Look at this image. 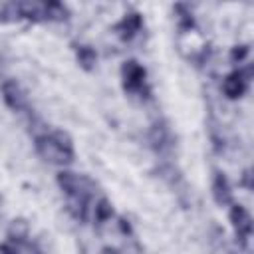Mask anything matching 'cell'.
Instances as JSON below:
<instances>
[{
    "label": "cell",
    "instance_id": "cell-1",
    "mask_svg": "<svg viewBox=\"0 0 254 254\" xmlns=\"http://www.w3.org/2000/svg\"><path fill=\"white\" fill-rule=\"evenodd\" d=\"M36 151L42 159L54 165H67L73 161V145L67 133L54 131L36 137Z\"/></svg>",
    "mask_w": 254,
    "mask_h": 254
},
{
    "label": "cell",
    "instance_id": "cell-2",
    "mask_svg": "<svg viewBox=\"0 0 254 254\" xmlns=\"http://www.w3.org/2000/svg\"><path fill=\"white\" fill-rule=\"evenodd\" d=\"M58 185L67 196H87L89 198L91 190H93V185L89 179H85L77 173H71V171H60Z\"/></svg>",
    "mask_w": 254,
    "mask_h": 254
},
{
    "label": "cell",
    "instance_id": "cell-3",
    "mask_svg": "<svg viewBox=\"0 0 254 254\" xmlns=\"http://www.w3.org/2000/svg\"><path fill=\"white\" fill-rule=\"evenodd\" d=\"M145 75H147L145 67H141L133 60L125 62L123 67H121V77H123V85H125L127 91H139L145 83Z\"/></svg>",
    "mask_w": 254,
    "mask_h": 254
},
{
    "label": "cell",
    "instance_id": "cell-4",
    "mask_svg": "<svg viewBox=\"0 0 254 254\" xmlns=\"http://www.w3.org/2000/svg\"><path fill=\"white\" fill-rule=\"evenodd\" d=\"M230 222H232V226L236 230V236L242 242H246V238L252 232V218H250L248 210L244 206H240V204H232V208H230Z\"/></svg>",
    "mask_w": 254,
    "mask_h": 254
},
{
    "label": "cell",
    "instance_id": "cell-5",
    "mask_svg": "<svg viewBox=\"0 0 254 254\" xmlns=\"http://www.w3.org/2000/svg\"><path fill=\"white\" fill-rule=\"evenodd\" d=\"M2 97H4L6 105L14 111H20V109L26 107V95L14 79H8V81L2 83Z\"/></svg>",
    "mask_w": 254,
    "mask_h": 254
},
{
    "label": "cell",
    "instance_id": "cell-6",
    "mask_svg": "<svg viewBox=\"0 0 254 254\" xmlns=\"http://www.w3.org/2000/svg\"><path fill=\"white\" fill-rule=\"evenodd\" d=\"M246 79H244V75L240 73V69L238 71H232V73H228L226 77H224V81H222V91H224V95L226 97H230V99H234V97H240L244 91H246Z\"/></svg>",
    "mask_w": 254,
    "mask_h": 254
},
{
    "label": "cell",
    "instance_id": "cell-7",
    "mask_svg": "<svg viewBox=\"0 0 254 254\" xmlns=\"http://www.w3.org/2000/svg\"><path fill=\"white\" fill-rule=\"evenodd\" d=\"M141 28V16L137 12H131V14H125L117 24H115V32L119 34V38L123 40H129L133 38Z\"/></svg>",
    "mask_w": 254,
    "mask_h": 254
},
{
    "label": "cell",
    "instance_id": "cell-8",
    "mask_svg": "<svg viewBox=\"0 0 254 254\" xmlns=\"http://www.w3.org/2000/svg\"><path fill=\"white\" fill-rule=\"evenodd\" d=\"M212 196H214L216 204H220V206L232 204V190H230V185H228V181H226V177L222 173H214Z\"/></svg>",
    "mask_w": 254,
    "mask_h": 254
},
{
    "label": "cell",
    "instance_id": "cell-9",
    "mask_svg": "<svg viewBox=\"0 0 254 254\" xmlns=\"http://www.w3.org/2000/svg\"><path fill=\"white\" fill-rule=\"evenodd\" d=\"M30 224L26 218H14L8 226V240L10 242H24L28 238Z\"/></svg>",
    "mask_w": 254,
    "mask_h": 254
},
{
    "label": "cell",
    "instance_id": "cell-10",
    "mask_svg": "<svg viewBox=\"0 0 254 254\" xmlns=\"http://www.w3.org/2000/svg\"><path fill=\"white\" fill-rule=\"evenodd\" d=\"M87 196H67V210L73 218L77 220H85L87 216Z\"/></svg>",
    "mask_w": 254,
    "mask_h": 254
},
{
    "label": "cell",
    "instance_id": "cell-11",
    "mask_svg": "<svg viewBox=\"0 0 254 254\" xmlns=\"http://www.w3.org/2000/svg\"><path fill=\"white\" fill-rule=\"evenodd\" d=\"M95 62H97V54H95V50L93 48H89V46H81L79 50H77V64L83 67V69H93L95 67Z\"/></svg>",
    "mask_w": 254,
    "mask_h": 254
},
{
    "label": "cell",
    "instance_id": "cell-12",
    "mask_svg": "<svg viewBox=\"0 0 254 254\" xmlns=\"http://www.w3.org/2000/svg\"><path fill=\"white\" fill-rule=\"evenodd\" d=\"M44 18H48V20H65L67 10L62 2H46L44 4Z\"/></svg>",
    "mask_w": 254,
    "mask_h": 254
},
{
    "label": "cell",
    "instance_id": "cell-13",
    "mask_svg": "<svg viewBox=\"0 0 254 254\" xmlns=\"http://www.w3.org/2000/svg\"><path fill=\"white\" fill-rule=\"evenodd\" d=\"M151 143H153V147L155 149H159V151H163L167 145H169V131H167V127H163V125H155L153 129H151Z\"/></svg>",
    "mask_w": 254,
    "mask_h": 254
},
{
    "label": "cell",
    "instance_id": "cell-14",
    "mask_svg": "<svg viewBox=\"0 0 254 254\" xmlns=\"http://www.w3.org/2000/svg\"><path fill=\"white\" fill-rule=\"evenodd\" d=\"M111 216H113V206H111V202L105 200V198H101V200L95 204V220L101 224V222L109 220Z\"/></svg>",
    "mask_w": 254,
    "mask_h": 254
},
{
    "label": "cell",
    "instance_id": "cell-15",
    "mask_svg": "<svg viewBox=\"0 0 254 254\" xmlns=\"http://www.w3.org/2000/svg\"><path fill=\"white\" fill-rule=\"evenodd\" d=\"M246 56H248V46H236L230 52V60L232 62H242Z\"/></svg>",
    "mask_w": 254,
    "mask_h": 254
},
{
    "label": "cell",
    "instance_id": "cell-16",
    "mask_svg": "<svg viewBox=\"0 0 254 254\" xmlns=\"http://www.w3.org/2000/svg\"><path fill=\"white\" fill-rule=\"evenodd\" d=\"M119 226H121V232H123V234H129V232H131V226H129V222H127L125 218L119 220Z\"/></svg>",
    "mask_w": 254,
    "mask_h": 254
},
{
    "label": "cell",
    "instance_id": "cell-17",
    "mask_svg": "<svg viewBox=\"0 0 254 254\" xmlns=\"http://www.w3.org/2000/svg\"><path fill=\"white\" fill-rule=\"evenodd\" d=\"M0 254H16V250L10 244H0Z\"/></svg>",
    "mask_w": 254,
    "mask_h": 254
},
{
    "label": "cell",
    "instance_id": "cell-18",
    "mask_svg": "<svg viewBox=\"0 0 254 254\" xmlns=\"http://www.w3.org/2000/svg\"><path fill=\"white\" fill-rule=\"evenodd\" d=\"M242 185H244L246 189H252V183H250V171H246V173H244V179H242Z\"/></svg>",
    "mask_w": 254,
    "mask_h": 254
},
{
    "label": "cell",
    "instance_id": "cell-19",
    "mask_svg": "<svg viewBox=\"0 0 254 254\" xmlns=\"http://www.w3.org/2000/svg\"><path fill=\"white\" fill-rule=\"evenodd\" d=\"M101 254H119V250H115V248H103Z\"/></svg>",
    "mask_w": 254,
    "mask_h": 254
}]
</instances>
